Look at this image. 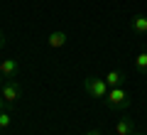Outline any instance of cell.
I'll list each match as a JSON object with an SVG mask.
<instances>
[{
	"mask_svg": "<svg viewBox=\"0 0 147 135\" xmlns=\"http://www.w3.org/2000/svg\"><path fill=\"white\" fill-rule=\"evenodd\" d=\"M103 79H105V83H108L110 88H115V86H123V74L118 71V69H110V71L105 74Z\"/></svg>",
	"mask_w": 147,
	"mask_h": 135,
	"instance_id": "obj_8",
	"label": "cell"
},
{
	"mask_svg": "<svg viewBox=\"0 0 147 135\" xmlns=\"http://www.w3.org/2000/svg\"><path fill=\"white\" fill-rule=\"evenodd\" d=\"M86 135H100V133H98V130H88V133H86Z\"/></svg>",
	"mask_w": 147,
	"mask_h": 135,
	"instance_id": "obj_13",
	"label": "cell"
},
{
	"mask_svg": "<svg viewBox=\"0 0 147 135\" xmlns=\"http://www.w3.org/2000/svg\"><path fill=\"white\" fill-rule=\"evenodd\" d=\"M0 111H5V98L0 96Z\"/></svg>",
	"mask_w": 147,
	"mask_h": 135,
	"instance_id": "obj_12",
	"label": "cell"
},
{
	"mask_svg": "<svg viewBox=\"0 0 147 135\" xmlns=\"http://www.w3.org/2000/svg\"><path fill=\"white\" fill-rule=\"evenodd\" d=\"M130 27H132V32H135V35H147V15H142V12L132 15Z\"/></svg>",
	"mask_w": 147,
	"mask_h": 135,
	"instance_id": "obj_6",
	"label": "cell"
},
{
	"mask_svg": "<svg viewBox=\"0 0 147 135\" xmlns=\"http://www.w3.org/2000/svg\"><path fill=\"white\" fill-rule=\"evenodd\" d=\"M66 39H69V37H66V32H64V30H54L52 35L47 37V44L52 49H61L64 44H66Z\"/></svg>",
	"mask_w": 147,
	"mask_h": 135,
	"instance_id": "obj_5",
	"label": "cell"
},
{
	"mask_svg": "<svg viewBox=\"0 0 147 135\" xmlns=\"http://www.w3.org/2000/svg\"><path fill=\"white\" fill-rule=\"evenodd\" d=\"M3 81H5V79H3V74H0V86H3Z\"/></svg>",
	"mask_w": 147,
	"mask_h": 135,
	"instance_id": "obj_15",
	"label": "cell"
},
{
	"mask_svg": "<svg viewBox=\"0 0 147 135\" xmlns=\"http://www.w3.org/2000/svg\"><path fill=\"white\" fill-rule=\"evenodd\" d=\"M12 125V115L7 113V111H0V130H5Z\"/></svg>",
	"mask_w": 147,
	"mask_h": 135,
	"instance_id": "obj_10",
	"label": "cell"
},
{
	"mask_svg": "<svg viewBox=\"0 0 147 135\" xmlns=\"http://www.w3.org/2000/svg\"><path fill=\"white\" fill-rule=\"evenodd\" d=\"M105 103H108L113 111H125V108H130V96H127V91L123 86H115V88L108 91Z\"/></svg>",
	"mask_w": 147,
	"mask_h": 135,
	"instance_id": "obj_2",
	"label": "cell"
},
{
	"mask_svg": "<svg viewBox=\"0 0 147 135\" xmlns=\"http://www.w3.org/2000/svg\"><path fill=\"white\" fill-rule=\"evenodd\" d=\"M132 133H135V125L130 118H120L115 123V135H132Z\"/></svg>",
	"mask_w": 147,
	"mask_h": 135,
	"instance_id": "obj_7",
	"label": "cell"
},
{
	"mask_svg": "<svg viewBox=\"0 0 147 135\" xmlns=\"http://www.w3.org/2000/svg\"><path fill=\"white\" fill-rule=\"evenodd\" d=\"M84 91L91 96V98H100V101H105V96H108L110 86L105 83V79L88 76V79H84Z\"/></svg>",
	"mask_w": 147,
	"mask_h": 135,
	"instance_id": "obj_1",
	"label": "cell"
},
{
	"mask_svg": "<svg viewBox=\"0 0 147 135\" xmlns=\"http://www.w3.org/2000/svg\"><path fill=\"white\" fill-rule=\"evenodd\" d=\"M132 135H147V133H137V130H135V133H132Z\"/></svg>",
	"mask_w": 147,
	"mask_h": 135,
	"instance_id": "obj_14",
	"label": "cell"
},
{
	"mask_svg": "<svg viewBox=\"0 0 147 135\" xmlns=\"http://www.w3.org/2000/svg\"><path fill=\"white\" fill-rule=\"evenodd\" d=\"M0 47H5V32L0 30Z\"/></svg>",
	"mask_w": 147,
	"mask_h": 135,
	"instance_id": "obj_11",
	"label": "cell"
},
{
	"mask_svg": "<svg viewBox=\"0 0 147 135\" xmlns=\"http://www.w3.org/2000/svg\"><path fill=\"white\" fill-rule=\"evenodd\" d=\"M0 74H3V79H15L17 74H20L17 59H3V62H0Z\"/></svg>",
	"mask_w": 147,
	"mask_h": 135,
	"instance_id": "obj_4",
	"label": "cell"
},
{
	"mask_svg": "<svg viewBox=\"0 0 147 135\" xmlns=\"http://www.w3.org/2000/svg\"><path fill=\"white\" fill-rule=\"evenodd\" d=\"M0 96L5 98V103H17V98L22 96V86L15 79H5L3 86H0Z\"/></svg>",
	"mask_w": 147,
	"mask_h": 135,
	"instance_id": "obj_3",
	"label": "cell"
},
{
	"mask_svg": "<svg viewBox=\"0 0 147 135\" xmlns=\"http://www.w3.org/2000/svg\"><path fill=\"white\" fill-rule=\"evenodd\" d=\"M135 71L137 74H147V52H140L135 57Z\"/></svg>",
	"mask_w": 147,
	"mask_h": 135,
	"instance_id": "obj_9",
	"label": "cell"
}]
</instances>
